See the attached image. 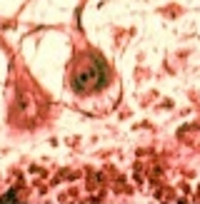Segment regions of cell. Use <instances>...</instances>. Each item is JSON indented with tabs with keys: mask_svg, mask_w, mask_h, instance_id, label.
I'll list each match as a JSON object with an SVG mask.
<instances>
[{
	"mask_svg": "<svg viewBox=\"0 0 200 204\" xmlns=\"http://www.w3.org/2000/svg\"><path fill=\"white\" fill-rule=\"evenodd\" d=\"M18 199V192H8L5 197H0V202H15Z\"/></svg>",
	"mask_w": 200,
	"mask_h": 204,
	"instance_id": "cell-2",
	"label": "cell"
},
{
	"mask_svg": "<svg viewBox=\"0 0 200 204\" xmlns=\"http://www.w3.org/2000/svg\"><path fill=\"white\" fill-rule=\"evenodd\" d=\"M108 80V67L98 55H88V57L78 65L75 75H73V90L78 95H88V92H95L105 85Z\"/></svg>",
	"mask_w": 200,
	"mask_h": 204,
	"instance_id": "cell-1",
	"label": "cell"
}]
</instances>
